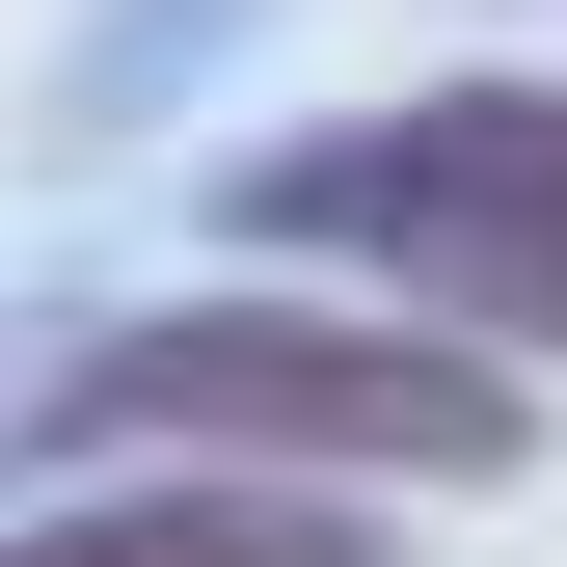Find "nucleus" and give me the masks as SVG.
<instances>
[{"label":"nucleus","instance_id":"f257e3e1","mask_svg":"<svg viewBox=\"0 0 567 567\" xmlns=\"http://www.w3.org/2000/svg\"><path fill=\"white\" fill-rule=\"evenodd\" d=\"M270 244H351L405 324H460V379L486 351H567V82H433L379 135H298Z\"/></svg>","mask_w":567,"mask_h":567},{"label":"nucleus","instance_id":"f03ea898","mask_svg":"<svg viewBox=\"0 0 567 567\" xmlns=\"http://www.w3.org/2000/svg\"><path fill=\"white\" fill-rule=\"evenodd\" d=\"M54 433H189V460H351V486H486L514 460V379H460V351L405 324H109L82 379H54Z\"/></svg>","mask_w":567,"mask_h":567},{"label":"nucleus","instance_id":"7ed1b4c3","mask_svg":"<svg viewBox=\"0 0 567 567\" xmlns=\"http://www.w3.org/2000/svg\"><path fill=\"white\" fill-rule=\"evenodd\" d=\"M0 567H379L351 514H298V486H135V514H54Z\"/></svg>","mask_w":567,"mask_h":567}]
</instances>
